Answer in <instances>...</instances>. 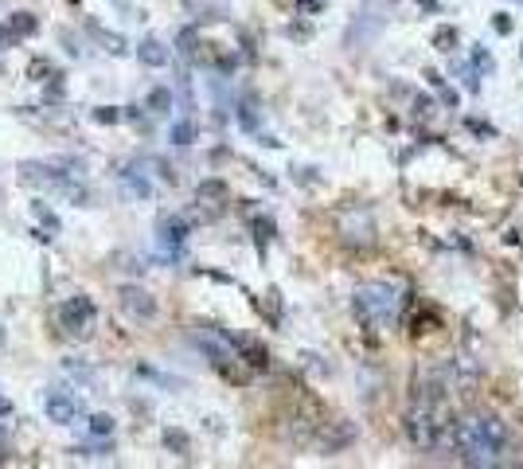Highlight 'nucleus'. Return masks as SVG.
<instances>
[{
  "mask_svg": "<svg viewBox=\"0 0 523 469\" xmlns=\"http://www.w3.org/2000/svg\"><path fill=\"white\" fill-rule=\"evenodd\" d=\"M508 446V426L496 415H469L453 422V449L465 466H496Z\"/></svg>",
  "mask_w": 523,
  "mask_h": 469,
  "instance_id": "nucleus-1",
  "label": "nucleus"
},
{
  "mask_svg": "<svg viewBox=\"0 0 523 469\" xmlns=\"http://www.w3.org/2000/svg\"><path fill=\"white\" fill-rule=\"evenodd\" d=\"M406 430H410V442L418 449H437V446H453V422H445L442 407H437L434 395H422L406 419Z\"/></svg>",
  "mask_w": 523,
  "mask_h": 469,
  "instance_id": "nucleus-2",
  "label": "nucleus"
},
{
  "mask_svg": "<svg viewBox=\"0 0 523 469\" xmlns=\"http://www.w3.org/2000/svg\"><path fill=\"white\" fill-rule=\"evenodd\" d=\"M398 305H403V298L391 282H364L356 290V313L364 325H391Z\"/></svg>",
  "mask_w": 523,
  "mask_h": 469,
  "instance_id": "nucleus-3",
  "label": "nucleus"
},
{
  "mask_svg": "<svg viewBox=\"0 0 523 469\" xmlns=\"http://www.w3.org/2000/svg\"><path fill=\"white\" fill-rule=\"evenodd\" d=\"M94 325H98V309H94V301L86 293H75L59 305V329L75 340H86L94 337Z\"/></svg>",
  "mask_w": 523,
  "mask_h": 469,
  "instance_id": "nucleus-4",
  "label": "nucleus"
},
{
  "mask_svg": "<svg viewBox=\"0 0 523 469\" xmlns=\"http://www.w3.org/2000/svg\"><path fill=\"white\" fill-rule=\"evenodd\" d=\"M188 235H192V220H184V215H160L157 239H160V250H164L168 259H180V254H184Z\"/></svg>",
  "mask_w": 523,
  "mask_h": 469,
  "instance_id": "nucleus-5",
  "label": "nucleus"
},
{
  "mask_svg": "<svg viewBox=\"0 0 523 469\" xmlns=\"http://www.w3.org/2000/svg\"><path fill=\"white\" fill-rule=\"evenodd\" d=\"M20 180L31 188L43 192H63V184L70 180V172H63L59 164H43V160H24L20 164Z\"/></svg>",
  "mask_w": 523,
  "mask_h": 469,
  "instance_id": "nucleus-6",
  "label": "nucleus"
},
{
  "mask_svg": "<svg viewBox=\"0 0 523 469\" xmlns=\"http://www.w3.org/2000/svg\"><path fill=\"white\" fill-rule=\"evenodd\" d=\"M82 399L79 395H70V391H59L51 387L47 395H43V415H47L51 422H59V426H67V422H75V415H82Z\"/></svg>",
  "mask_w": 523,
  "mask_h": 469,
  "instance_id": "nucleus-7",
  "label": "nucleus"
},
{
  "mask_svg": "<svg viewBox=\"0 0 523 469\" xmlns=\"http://www.w3.org/2000/svg\"><path fill=\"white\" fill-rule=\"evenodd\" d=\"M118 305L129 313L133 321H153L157 317V298L141 286H121L118 290Z\"/></svg>",
  "mask_w": 523,
  "mask_h": 469,
  "instance_id": "nucleus-8",
  "label": "nucleus"
},
{
  "mask_svg": "<svg viewBox=\"0 0 523 469\" xmlns=\"http://www.w3.org/2000/svg\"><path fill=\"white\" fill-rule=\"evenodd\" d=\"M227 200H231V192H227L223 180H203V184L196 188V203H203V211L196 208V215L199 220H215L219 211L227 208Z\"/></svg>",
  "mask_w": 523,
  "mask_h": 469,
  "instance_id": "nucleus-9",
  "label": "nucleus"
},
{
  "mask_svg": "<svg viewBox=\"0 0 523 469\" xmlns=\"http://www.w3.org/2000/svg\"><path fill=\"white\" fill-rule=\"evenodd\" d=\"M121 196H125V200H153V184L145 180L141 164L121 172Z\"/></svg>",
  "mask_w": 523,
  "mask_h": 469,
  "instance_id": "nucleus-10",
  "label": "nucleus"
},
{
  "mask_svg": "<svg viewBox=\"0 0 523 469\" xmlns=\"http://www.w3.org/2000/svg\"><path fill=\"white\" fill-rule=\"evenodd\" d=\"M86 31H90V36H94L98 43H102V47L109 51V55H114V59H125V55H129V40H125V36H118V31L102 28V24H94V20L86 24Z\"/></svg>",
  "mask_w": 523,
  "mask_h": 469,
  "instance_id": "nucleus-11",
  "label": "nucleus"
},
{
  "mask_svg": "<svg viewBox=\"0 0 523 469\" xmlns=\"http://www.w3.org/2000/svg\"><path fill=\"white\" fill-rule=\"evenodd\" d=\"M137 59L145 63V67H168L172 51H168L160 40H153V36H148V40H141V43H137Z\"/></svg>",
  "mask_w": 523,
  "mask_h": 469,
  "instance_id": "nucleus-12",
  "label": "nucleus"
},
{
  "mask_svg": "<svg viewBox=\"0 0 523 469\" xmlns=\"http://www.w3.org/2000/svg\"><path fill=\"white\" fill-rule=\"evenodd\" d=\"M238 356H242V364L250 371H266V364H270L266 348H258L254 340H247V337H238Z\"/></svg>",
  "mask_w": 523,
  "mask_h": 469,
  "instance_id": "nucleus-13",
  "label": "nucleus"
},
{
  "mask_svg": "<svg viewBox=\"0 0 523 469\" xmlns=\"http://www.w3.org/2000/svg\"><path fill=\"white\" fill-rule=\"evenodd\" d=\"M8 31L16 36V40H28V36L40 31V20H36L31 12H12V16H8Z\"/></svg>",
  "mask_w": 523,
  "mask_h": 469,
  "instance_id": "nucleus-14",
  "label": "nucleus"
},
{
  "mask_svg": "<svg viewBox=\"0 0 523 469\" xmlns=\"http://www.w3.org/2000/svg\"><path fill=\"white\" fill-rule=\"evenodd\" d=\"M31 215H36V223H40V227L47 231V235H59V231H63L59 215H55V211H51L43 200H36V203H31Z\"/></svg>",
  "mask_w": 523,
  "mask_h": 469,
  "instance_id": "nucleus-15",
  "label": "nucleus"
},
{
  "mask_svg": "<svg viewBox=\"0 0 523 469\" xmlns=\"http://www.w3.org/2000/svg\"><path fill=\"white\" fill-rule=\"evenodd\" d=\"M145 110H148V114H157V118H164V114L172 110V90H168V86H157L153 94H148Z\"/></svg>",
  "mask_w": 523,
  "mask_h": 469,
  "instance_id": "nucleus-16",
  "label": "nucleus"
},
{
  "mask_svg": "<svg viewBox=\"0 0 523 469\" xmlns=\"http://www.w3.org/2000/svg\"><path fill=\"white\" fill-rule=\"evenodd\" d=\"M63 371H67L70 380H79L82 387H94V383H98V376H94V368H86L82 360H67V364H63Z\"/></svg>",
  "mask_w": 523,
  "mask_h": 469,
  "instance_id": "nucleus-17",
  "label": "nucleus"
},
{
  "mask_svg": "<svg viewBox=\"0 0 523 469\" xmlns=\"http://www.w3.org/2000/svg\"><path fill=\"white\" fill-rule=\"evenodd\" d=\"M168 141H172V145H192V141H196V125H192L188 118L172 121V125H168Z\"/></svg>",
  "mask_w": 523,
  "mask_h": 469,
  "instance_id": "nucleus-18",
  "label": "nucleus"
},
{
  "mask_svg": "<svg viewBox=\"0 0 523 469\" xmlns=\"http://www.w3.org/2000/svg\"><path fill=\"white\" fill-rule=\"evenodd\" d=\"M164 446L172 449V454H180V458L192 454V438L184 434V430H164Z\"/></svg>",
  "mask_w": 523,
  "mask_h": 469,
  "instance_id": "nucleus-19",
  "label": "nucleus"
},
{
  "mask_svg": "<svg viewBox=\"0 0 523 469\" xmlns=\"http://www.w3.org/2000/svg\"><path fill=\"white\" fill-rule=\"evenodd\" d=\"M196 47H199V28H184L176 36V51L184 55V59H192L196 55Z\"/></svg>",
  "mask_w": 523,
  "mask_h": 469,
  "instance_id": "nucleus-20",
  "label": "nucleus"
},
{
  "mask_svg": "<svg viewBox=\"0 0 523 469\" xmlns=\"http://www.w3.org/2000/svg\"><path fill=\"white\" fill-rule=\"evenodd\" d=\"M86 430H90V438H114V419L109 415H90Z\"/></svg>",
  "mask_w": 523,
  "mask_h": 469,
  "instance_id": "nucleus-21",
  "label": "nucleus"
},
{
  "mask_svg": "<svg viewBox=\"0 0 523 469\" xmlns=\"http://www.w3.org/2000/svg\"><path fill=\"white\" fill-rule=\"evenodd\" d=\"M137 376H145V380L160 383V387H184V380H176V376H164V371L148 368V364H137Z\"/></svg>",
  "mask_w": 523,
  "mask_h": 469,
  "instance_id": "nucleus-22",
  "label": "nucleus"
},
{
  "mask_svg": "<svg viewBox=\"0 0 523 469\" xmlns=\"http://www.w3.org/2000/svg\"><path fill=\"white\" fill-rule=\"evenodd\" d=\"M254 239H258V250H266V243L274 239V220H254Z\"/></svg>",
  "mask_w": 523,
  "mask_h": 469,
  "instance_id": "nucleus-23",
  "label": "nucleus"
},
{
  "mask_svg": "<svg viewBox=\"0 0 523 469\" xmlns=\"http://www.w3.org/2000/svg\"><path fill=\"white\" fill-rule=\"evenodd\" d=\"M90 118L98 121V125H114V121H121V118H125V114H121L118 106H98V110L90 114Z\"/></svg>",
  "mask_w": 523,
  "mask_h": 469,
  "instance_id": "nucleus-24",
  "label": "nucleus"
},
{
  "mask_svg": "<svg viewBox=\"0 0 523 469\" xmlns=\"http://www.w3.org/2000/svg\"><path fill=\"white\" fill-rule=\"evenodd\" d=\"M238 121H242V130H258V118H254V106H250V102L238 106Z\"/></svg>",
  "mask_w": 523,
  "mask_h": 469,
  "instance_id": "nucleus-25",
  "label": "nucleus"
},
{
  "mask_svg": "<svg viewBox=\"0 0 523 469\" xmlns=\"http://www.w3.org/2000/svg\"><path fill=\"white\" fill-rule=\"evenodd\" d=\"M43 75H55V67H51L47 59H36V63H31V79H36V82H47Z\"/></svg>",
  "mask_w": 523,
  "mask_h": 469,
  "instance_id": "nucleus-26",
  "label": "nucleus"
},
{
  "mask_svg": "<svg viewBox=\"0 0 523 469\" xmlns=\"http://www.w3.org/2000/svg\"><path fill=\"white\" fill-rule=\"evenodd\" d=\"M453 40H457V31H453V28H442V31L434 36V43H437L442 51H449V43H453Z\"/></svg>",
  "mask_w": 523,
  "mask_h": 469,
  "instance_id": "nucleus-27",
  "label": "nucleus"
},
{
  "mask_svg": "<svg viewBox=\"0 0 523 469\" xmlns=\"http://www.w3.org/2000/svg\"><path fill=\"white\" fill-rule=\"evenodd\" d=\"M59 40H63V43H67V51H70V55H75V59H79V55H82V47H79V40H75V36H70V31H59Z\"/></svg>",
  "mask_w": 523,
  "mask_h": 469,
  "instance_id": "nucleus-28",
  "label": "nucleus"
},
{
  "mask_svg": "<svg viewBox=\"0 0 523 469\" xmlns=\"http://www.w3.org/2000/svg\"><path fill=\"white\" fill-rule=\"evenodd\" d=\"M297 8L305 12V16H313V12H320V8H325V0H297Z\"/></svg>",
  "mask_w": 523,
  "mask_h": 469,
  "instance_id": "nucleus-29",
  "label": "nucleus"
},
{
  "mask_svg": "<svg viewBox=\"0 0 523 469\" xmlns=\"http://www.w3.org/2000/svg\"><path fill=\"white\" fill-rule=\"evenodd\" d=\"M141 110H145V106H125V110H121V114H125L129 121H141V118H145V114H141Z\"/></svg>",
  "mask_w": 523,
  "mask_h": 469,
  "instance_id": "nucleus-30",
  "label": "nucleus"
},
{
  "mask_svg": "<svg viewBox=\"0 0 523 469\" xmlns=\"http://www.w3.org/2000/svg\"><path fill=\"white\" fill-rule=\"evenodd\" d=\"M4 454H8V426H0V461H4Z\"/></svg>",
  "mask_w": 523,
  "mask_h": 469,
  "instance_id": "nucleus-31",
  "label": "nucleus"
},
{
  "mask_svg": "<svg viewBox=\"0 0 523 469\" xmlns=\"http://www.w3.org/2000/svg\"><path fill=\"white\" fill-rule=\"evenodd\" d=\"M8 415H12V403H4V399H0V419H8Z\"/></svg>",
  "mask_w": 523,
  "mask_h": 469,
  "instance_id": "nucleus-32",
  "label": "nucleus"
},
{
  "mask_svg": "<svg viewBox=\"0 0 523 469\" xmlns=\"http://www.w3.org/2000/svg\"><path fill=\"white\" fill-rule=\"evenodd\" d=\"M520 4H523V0H520Z\"/></svg>",
  "mask_w": 523,
  "mask_h": 469,
  "instance_id": "nucleus-33",
  "label": "nucleus"
}]
</instances>
